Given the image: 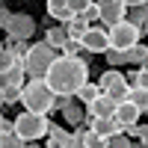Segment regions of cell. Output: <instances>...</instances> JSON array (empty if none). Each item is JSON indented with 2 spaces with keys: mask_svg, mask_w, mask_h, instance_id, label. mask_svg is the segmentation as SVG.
<instances>
[{
  "mask_svg": "<svg viewBox=\"0 0 148 148\" xmlns=\"http://www.w3.org/2000/svg\"><path fill=\"white\" fill-rule=\"evenodd\" d=\"M107 95L113 98L116 104L127 101V98H130V83H127V80H121V83H116V86H110V89H107Z\"/></svg>",
  "mask_w": 148,
  "mask_h": 148,
  "instance_id": "obj_20",
  "label": "cell"
},
{
  "mask_svg": "<svg viewBox=\"0 0 148 148\" xmlns=\"http://www.w3.org/2000/svg\"><path fill=\"white\" fill-rule=\"evenodd\" d=\"M86 80H89V62L83 56H56L45 74V83L56 95H77Z\"/></svg>",
  "mask_w": 148,
  "mask_h": 148,
  "instance_id": "obj_1",
  "label": "cell"
},
{
  "mask_svg": "<svg viewBox=\"0 0 148 148\" xmlns=\"http://www.w3.org/2000/svg\"><path fill=\"white\" fill-rule=\"evenodd\" d=\"M0 47H6V45H3V42H0Z\"/></svg>",
  "mask_w": 148,
  "mask_h": 148,
  "instance_id": "obj_39",
  "label": "cell"
},
{
  "mask_svg": "<svg viewBox=\"0 0 148 148\" xmlns=\"http://www.w3.org/2000/svg\"><path fill=\"white\" fill-rule=\"evenodd\" d=\"M107 148H133V142L125 136V130H121V133H116V136L107 139Z\"/></svg>",
  "mask_w": 148,
  "mask_h": 148,
  "instance_id": "obj_28",
  "label": "cell"
},
{
  "mask_svg": "<svg viewBox=\"0 0 148 148\" xmlns=\"http://www.w3.org/2000/svg\"><path fill=\"white\" fill-rule=\"evenodd\" d=\"M12 65H18V56L9 51V47H0V71H6Z\"/></svg>",
  "mask_w": 148,
  "mask_h": 148,
  "instance_id": "obj_27",
  "label": "cell"
},
{
  "mask_svg": "<svg viewBox=\"0 0 148 148\" xmlns=\"http://www.w3.org/2000/svg\"><path fill=\"white\" fill-rule=\"evenodd\" d=\"M3 30H6L9 39H15V42H27L30 36L36 33V21H33V15H27V12H12Z\"/></svg>",
  "mask_w": 148,
  "mask_h": 148,
  "instance_id": "obj_6",
  "label": "cell"
},
{
  "mask_svg": "<svg viewBox=\"0 0 148 148\" xmlns=\"http://www.w3.org/2000/svg\"><path fill=\"white\" fill-rule=\"evenodd\" d=\"M107 33H110V47H116V51H130L133 45H139L142 27H136V24H130V21L125 18V21L113 24Z\"/></svg>",
  "mask_w": 148,
  "mask_h": 148,
  "instance_id": "obj_5",
  "label": "cell"
},
{
  "mask_svg": "<svg viewBox=\"0 0 148 148\" xmlns=\"http://www.w3.org/2000/svg\"><path fill=\"white\" fill-rule=\"evenodd\" d=\"M125 6L130 9V6H142V3H139V0H125Z\"/></svg>",
  "mask_w": 148,
  "mask_h": 148,
  "instance_id": "obj_34",
  "label": "cell"
},
{
  "mask_svg": "<svg viewBox=\"0 0 148 148\" xmlns=\"http://www.w3.org/2000/svg\"><path fill=\"white\" fill-rule=\"evenodd\" d=\"M45 42L53 47V51H62V47L68 45V33H65V24L62 27H47V33H45Z\"/></svg>",
  "mask_w": 148,
  "mask_h": 148,
  "instance_id": "obj_14",
  "label": "cell"
},
{
  "mask_svg": "<svg viewBox=\"0 0 148 148\" xmlns=\"http://www.w3.org/2000/svg\"><path fill=\"white\" fill-rule=\"evenodd\" d=\"M145 62H148V47H145V45H133L130 51H127V65H136V68H139V65H145Z\"/></svg>",
  "mask_w": 148,
  "mask_h": 148,
  "instance_id": "obj_19",
  "label": "cell"
},
{
  "mask_svg": "<svg viewBox=\"0 0 148 148\" xmlns=\"http://www.w3.org/2000/svg\"><path fill=\"white\" fill-rule=\"evenodd\" d=\"M24 83H27V71H24L21 62L6 68V71H0V89H9V86H18V89H21Z\"/></svg>",
  "mask_w": 148,
  "mask_h": 148,
  "instance_id": "obj_11",
  "label": "cell"
},
{
  "mask_svg": "<svg viewBox=\"0 0 148 148\" xmlns=\"http://www.w3.org/2000/svg\"><path fill=\"white\" fill-rule=\"evenodd\" d=\"M53 59H56V51L51 45L47 42H36V45H30L27 51H24L21 65H24V71H27V77H45Z\"/></svg>",
  "mask_w": 148,
  "mask_h": 148,
  "instance_id": "obj_3",
  "label": "cell"
},
{
  "mask_svg": "<svg viewBox=\"0 0 148 148\" xmlns=\"http://www.w3.org/2000/svg\"><path fill=\"white\" fill-rule=\"evenodd\" d=\"M127 21L136 24V27H145V21H148V6H130V9H127Z\"/></svg>",
  "mask_w": 148,
  "mask_h": 148,
  "instance_id": "obj_24",
  "label": "cell"
},
{
  "mask_svg": "<svg viewBox=\"0 0 148 148\" xmlns=\"http://www.w3.org/2000/svg\"><path fill=\"white\" fill-rule=\"evenodd\" d=\"M12 125H15V133L24 136L27 142L42 139V136H47V130H51L47 116H45V113H30V110H24L21 116H15V119H12Z\"/></svg>",
  "mask_w": 148,
  "mask_h": 148,
  "instance_id": "obj_4",
  "label": "cell"
},
{
  "mask_svg": "<svg viewBox=\"0 0 148 148\" xmlns=\"http://www.w3.org/2000/svg\"><path fill=\"white\" fill-rule=\"evenodd\" d=\"M62 119L68 121V125H80V121L86 119V113L77 107V101H74V98H68V101H65V107H62Z\"/></svg>",
  "mask_w": 148,
  "mask_h": 148,
  "instance_id": "obj_16",
  "label": "cell"
},
{
  "mask_svg": "<svg viewBox=\"0 0 148 148\" xmlns=\"http://www.w3.org/2000/svg\"><path fill=\"white\" fill-rule=\"evenodd\" d=\"M98 95H101V86H98V83H92V80H86L80 89H77V101H80V104H92Z\"/></svg>",
  "mask_w": 148,
  "mask_h": 148,
  "instance_id": "obj_17",
  "label": "cell"
},
{
  "mask_svg": "<svg viewBox=\"0 0 148 148\" xmlns=\"http://www.w3.org/2000/svg\"><path fill=\"white\" fill-rule=\"evenodd\" d=\"M113 113H116V101L107 92H101L92 104H86V116H89V119H110Z\"/></svg>",
  "mask_w": 148,
  "mask_h": 148,
  "instance_id": "obj_9",
  "label": "cell"
},
{
  "mask_svg": "<svg viewBox=\"0 0 148 148\" xmlns=\"http://www.w3.org/2000/svg\"><path fill=\"white\" fill-rule=\"evenodd\" d=\"M21 89H24V86H21ZM21 89H18V86H9V89H0V101H3L6 107H9V104H21Z\"/></svg>",
  "mask_w": 148,
  "mask_h": 148,
  "instance_id": "obj_26",
  "label": "cell"
},
{
  "mask_svg": "<svg viewBox=\"0 0 148 148\" xmlns=\"http://www.w3.org/2000/svg\"><path fill=\"white\" fill-rule=\"evenodd\" d=\"M0 107H3V101H0Z\"/></svg>",
  "mask_w": 148,
  "mask_h": 148,
  "instance_id": "obj_40",
  "label": "cell"
},
{
  "mask_svg": "<svg viewBox=\"0 0 148 148\" xmlns=\"http://www.w3.org/2000/svg\"><path fill=\"white\" fill-rule=\"evenodd\" d=\"M136 139L148 148V125H139V133H136Z\"/></svg>",
  "mask_w": 148,
  "mask_h": 148,
  "instance_id": "obj_33",
  "label": "cell"
},
{
  "mask_svg": "<svg viewBox=\"0 0 148 148\" xmlns=\"http://www.w3.org/2000/svg\"><path fill=\"white\" fill-rule=\"evenodd\" d=\"M139 3H142V6H148V0H139Z\"/></svg>",
  "mask_w": 148,
  "mask_h": 148,
  "instance_id": "obj_36",
  "label": "cell"
},
{
  "mask_svg": "<svg viewBox=\"0 0 148 148\" xmlns=\"http://www.w3.org/2000/svg\"><path fill=\"white\" fill-rule=\"evenodd\" d=\"M83 148H107V139H104V136H98V133L89 127V130L83 133Z\"/></svg>",
  "mask_w": 148,
  "mask_h": 148,
  "instance_id": "obj_25",
  "label": "cell"
},
{
  "mask_svg": "<svg viewBox=\"0 0 148 148\" xmlns=\"http://www.w3.org/2000/svg\"><path fill=\"white\" fill-rule=\"evenodd\" d=\"M80 45H83L86 53H107V47H110V33H107L104 27H89V30L83 33Z\"/></svg>",
  "mask_w": 148,
  "mask_h": 148,
  "instance_id": "obj_7",
  "label": "cell"
},
{
  "mask_svg": "<svg viewBox=\"0 0 148 148\" xmlns=\"http://www.w3.org/2000/svg\"><path fill=\"white\" fill-rule=\"evenodd\" d=\"M24 145H27V139L18 136L15 127L12 130H0V148H24Z\"/></svg>",
  "mask_w": 148,
  "mask_h": 148,
  "instance_id": "obj_18",
  "label": "cell"
},
{
  "mask_svg": "<svg viewBox=\"0 0 148 148\" xmlns=\"http://www.w3.org/2000/svg\"><path fill=\"white\" fill-rule=\"evenodd\" d=\"M24 148H36V145H33V142H27V145H24Z\"/></svg>",
  "mask_w": 148,
  "mask_h": 148,
  "instance_id": "obj_35",
  "label": "cell"
},
{
  "mask_svg": "<svg viewBox=\"0 0 148 148\" xmlns=\"http://www.w3.org/2000/svg\"><path fill=\"white\" fill-rule=\"evenodd\" d=\"M83 18L89 21V24H95V21H101V3H98V0H92V3H89V9L83 12Z\"/></svg>",
  "mask_w": 148,
  "mask_h": 148,
  "instance_id": "obj_29",
  "label": "cell"
},
{
  "mask_svg": "<svg viewBox=\"0 0 148 148\" xmlns=\"http://www.w3.org/2000/svg\"><path fill=\"white\" fill-rule=\"evenodd\" d=\"M9 15H12V12L6 9V3H3V0H0V27H6V21H9Z\"/></svg>",
  "mask_w": 148,
  "mask_h": 148,
  "instance_id": "obj_32",
  "label": "cell"
},
{
  "mask_svg": "<svg viewBox=\"0 0 148 148\" xmlns=\"http://www.w3.org/2000/svg\"><path fill=\"white\" fill-rule=\"evenodd\" d=\"M45 6H47V15H51L53 21H62V24H65V21L74 18L71 9H68V0H47Z\"/></svg>",
  "mask_w": 148,
  "mask_h": 148,
  "instance_id": "obj_13",
  "label": "cell"
},
{
  "mask_svg": "<svg viewBox=\"0 0 148 148\" xmlns=\"http://www.w3.org/2000/svg\"><path fill=\"white\" fill-rule=\"evenodd\" d=\"M92 0H68V9H71V15H83L86 9H89Z\"/></svg>",
  "mask_w": 148,
  "mask_h": 148,
  "instance_id": "obj_30",
  "label": "cell"
},
{
  "mask_svg": "<svg viewBox=\"0 0 148 148\" xmlns=\"http://www.w3.org/2000/svg\"><path fill=\"white\" fill-rule=\"evenodd\" d=\"M0 125H3V116H0Z\"/></svg>",
  "mask_w": 148,
  "mask_h": 148,
  "instance_id": "obj_38",
  "label": "cell"
},
{
  "mask_svg": "<svg viewBox=\"0 0 148 148\" xmlns=\"http://www.w3.org/2000/svg\"><path fill=\"white\" fill-rule=\"evenodd\" d=\"M89 27H92V24L86 21L83 15H74L71 21H65V33H68V39H77V42L83 39V33L89 30Z\"/></svg>",
  "mask_w": 148,
  "mask_h": 148,
  "instance_id": "obj_15",
  "label": "cell"
},
{
  "mask_svg": "<svg viewBox=\"0 0 148 148\" xmlns=\"http://www.w3.org/2000/svg\"><path fill=\"white\" fill-rule=\"evenodd\" d=\"M21 104L30 113H53L56 110V92L45 83V77H30L21 89Z\"/></svg>",
  "mask_w": 148,
  "mask_h": 148,
  "instance_id": "obj_2",
  "label": "cell"
},
{
  "mask_svg": "<svg viewBox=\"0 0 148 148\" xmlns=\"http://www.w3.org/2000/svg\"><path fill=\"white\" fill-rule=\"evenodd\" d=\"M130 101L136 104L142 113H148V89H142V86H130Z\"/></svg>",
  "mask_w": 148,
  "mask_h": 148,
  "instance_id": "obj_23",
  "label": "cell"
},
{
  "mask_svg": "<svg viewBox=\"0 0 148 148\" xmlns=\"http://www.w3.org/2000/svg\"><path fill=\"white\" fill-rule=\"evenodd\" d=\"M77 51H83V45L77 39H68V45L62 47V56H77Z\"/></svg>",
  "mask_w": 148,
  "mask_h": 148,
  "instance_id": "obj_31",
  "label": "cell"
},
{
  "mask_svg": "<svg viewBox=\"0 0 148 148\" xmlns=\"http://www.w3.org/2000/svg\"><path fill=\"white\" fill-rule=\"evenodd\" d=\"M104 59L110 62V68H119V65H127V51H116V47H107Z\"/></svg>",
  "mask_w": 148,
  "mask_h": 148,
  "instance_id": "obj_22",
  "label": "cell"
},
{
  "mask_svg": "<svg viewBox=\"0 0 148 148\" xmlns=\"http://www.w3.org/2000/svg\"><path fill=\"white\" fill-rule=\"evenodd\" d=\"M98 3H101V24H107V27H113V24L127 18L125 0H98Z\"/></svg>",
  "mask_w": 148,
  "mask_h": 148,
  "instance_id": "obj_8",
  "label": "cell"
},
{
  "mask_svg": "<svg viewBox=\"0 0 148 148\" xmlns=\"http://www.w3.org/2000/svg\"><path fill=\"white\" fill-rule=\"evenodd\" d=\"M92 130L98 133V136L110 139V136H116V133H121V125L113 116H110V119H92Z\"/></svg>",
  "mask_w": 148,
  "mask_h": 148,
  "instance_id": "obj_12",
  "label": "cell"
},
{
  "mask_svg": "<svg viewBox=\"0 0 148 148\" xmlns=\"http://www.w3.org/2000/svg\"><path fill=\"white\" fill-rule=\"evenodd\" d=\"M139 116H142V110L136 107L127 98V101H121V104H116V113H113V119L121 125V130H125L127 125H139Z\"/></svg>",
  "mask_w": 148,
  "mask_h": 148,
  "instance_id": "obj_10",
  "label": "cell"
},
{
  "mask_svg": "<svg viewBox=\"0 0 148 148\" xmlns=\"http://www.w3.org/2000/svg\"><path fill=\"white\" fill-rule=\"evenodd\" d=\"M121 80H125V74H121L119 68H110V71H104V74H101L98 86H101V92H107L110 86H116V83H121Z\"/></svg>",
  "mask_w": 148,
  "mask_h": 148,
  "instance_id": "obj_21",
  "label": "cell"
},
{
  "mask_svg": "<svg viewBox=\"0 0 148 148\" xmlns=\"http://www.w3.org/2000/svg\"><path fill=\"white\" fill-rule=\"evenodd\" d=\"M142 30H145V33H148V21H145V27H142Z\"/></svg>",
  "mask_w": 148,
  "mask_h": 148,
  "instance_id": "obj_37",
  "label": "cell"
}]
</instances>
